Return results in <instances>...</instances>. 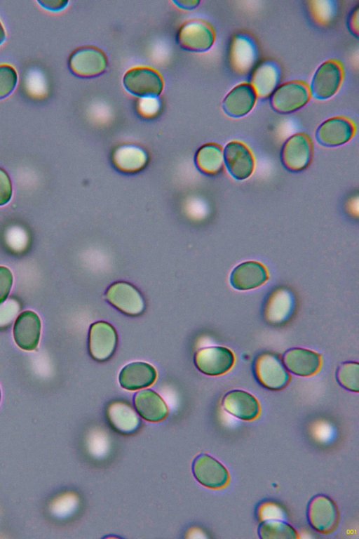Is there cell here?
I'll list each match as a JSON object with an SVG mask.
<instances>
[{
	"mask_svg": "<svg viewBox=\"0 0 359 539\" xmlns=\"http://www.w3.org/2000/svg\"><path fill=\"white\" fill-rule=\"evenodd\" d=\"M307 84L301 81H289L278 86L270 96L271 108L279 114L292 113L303 107L310 100Z\"/></svg>",
	"mask_w": 359,
	"mask_h": 539,
	"instance_id": "1",
	"label": "cell"
},
{
	"mask_svg": "<svg viewBox=\"0 0 359 539\" xmlns=\"http://www.w3.org/2000/svg\"><path fill=\"white\" fill-rule=\"evenodd\" d=\"M253 368L257 380L266 389L280 390L290 382V375L275 354L268 352L259 355Z\"/></svg>",
	"mask_w": 359,
	"mask_h": 539,
	"instance_id": "2",
	"label": "cell"
},
{
	"mask_svg": "<svg viewBox=\"0 0 359 539\" xmlns=\"http://www.w3.org/2000/svg\"><path fill=\"white\" fill-rule=\"evenodd\" d=\"M105 53L93 46H84L74 50L69 58V67L76 76L92 78L100 76L107 68Z\"/></svg>",
	"mask_w": 359,
	"mask_h": 539,
	"instance_id": "3",
	"label": "cell"
},
{
	"mask_svg": "<svg viewBox=\"0 0 359 539\" xmlns=\"http://www.w3.org/2000/svg\"><path fill=\"white\" fill-rule=\"evenodd\" d=\"M313 152L310 137L304 133H297L287 138L283 145L280 160L289 171L299 172L310 164Z\"/></svg>",
	"mask_w": 359,
	"mask_h": 539,
	"instance_id": "4",
	"label": "cell"
},
{
	"mask_svg": "<svg viewBox=\"0 0 359 539\" xmlns=\"http://www.w3.org/2000/svg\"><path fill=\"white\" fill-rule=\"evenodd\" d=\"M215 32L206 21L194 18L185 22L177 32V42L184 49L205 52L214 44Z\"/></svg>",
	"mask_w": 359,
	"mask_h": 539,
	"instance_id": "5",
	"label": "cell"
},
{
	"mask_svg": "<svg viewBox=\"0 0 359 539\" xmlns=\"http://www.w3.org/2000/svg\"><path fill=\"white\" fill-rule=\"evenodd\" d=\"M307 519L311 526L316 531L329 534L338 526V507L328 496L318 494L313 496L308 504Z\"/></svg>",
	"mask_w": 359,
	"mask_h": 539,
	"instance_id": "6",
	"label": "cell"
},
{
	"mask_svg": "<svg viewBox=\"0 0 359 539\" xmlns=\"http://www.w3.org/2000/svg\"><path fill=\"white\" fill-rule=\"evenodd\" d=\"M123 83L131 94L145 98L157 97L163 88V81L158 72L146 67L129 69L123 76Z\"/></svg>",
	"mask_w": 359,
	"mask_h": 539,
	"instance_id": "7",
	"label": "cell"
},
{
	"mask_svg": "<svg viewBox=\"0 0 359 539\" xmlns=\"http://www.w3.org/2000/svg\"><path fill=\"white\" fill-rule=\"evenodd\" d=\"M343 79V69L336 60L323 62L313 76L310 92L318 100L332 98L339 88Z\"/></svg>",
	"mask_w": 359,
	"mask_h": 539,
	"instance_id": "8",
	"label": "cell"
},
{
	"mask_svg": "<svg viewBox=\"0 0 359 539\" xmlns=\"http://www.w3.org/2000/svg\"><path fill=\"white\" fill-rule=\"evenodd\" d=\"M257 58V45L250 34L241 32L232 37L229 46V62L236 73L246 74L250 72Z\"/></svg>",
	"mask_w": 359,
	"mask_h": 539,
	"instance_id": "9",
	"label": "cell"
},
{
	"mask_svg": "<svg viewBox=\"0 0 359 539\" xmlns=\"http://www.w3.org/2000/svg\"><path fill=\"white\" fill-rule=\"evenodd\" d=\"M192 472L201 485L212 489L225 487L230 479L227 469L217 460L205 453L195 458Z\"/></svg>",
	"mask_w": 359,
	"mask_h": 539,
	"instance_id": "10",
	"label": "cell"
},
{
	"mask_svg": "<svg viewBox=\"0 0 359 539\" xmlns=\"http://www.w3.org/2000/svg\"><path fill=\"white\" fill-rule=\"evenodd\" d=\"M355 132V126L351 119L338 116L323 121L316 131V138L322 146L333 147L348 142Z\"/></svg>",
	"mask_w": 359,
	"mask_h": 539,
	"instance_id": "11",
	"label": "cell"
},
{
	"mask_svg": "<svg viewBox=\"0 0 359 539\" xmlns=\"http://www.w3.org/2000/svg\"><path fill=\"white\" fill-rule=\"evenodd\" d=\"M233 353L224 347H210L200 350L194 361L198 369L205 375L217 376L229 371L233 366Z\"/></svg>",
	"mask_w": 359,
	"mask_h": 539,
	"instance_id": "12",
	"label": "cell"
},
{
	"mask_svg": "<svg viewBox=\"0 0 359 539\" xmlns=\"http://www.w3.org/2000/svg\"><path fill=\"white\" fill-rule=\"evenodd\" d=\"M225 165L231 175L243 180L251 175L255 168V159L250 149L244 143L229 142L223 152Z\"/></svg>",
	"mask_w": 359,
	"mask_h": 539,
	"instance_id": "13",
	"label": "cell"
},
{
	"mask_svg": "<svg viewBox=\"0 0 359 539\" xmlns=\"http://www.w3.org/2000/svg\"><path fill=\"white\" fill-rule=\"evenodd\" d=\"M116 344V332L111 324L97 321L90 326L88 346L90 353L95 360L103 361L110 358Z\"/></svg>",
	"mask_w": 359,
	"mask_h": 539,
	"instance_id": "14",
	"label": "cell"
},
{
	"mask_svg": "<svg viewBox=\"0 0 359 539\" xmlns=\"http://www.w3.org/2000/svg\"><path fill=\"white\" fill-rule=\"evenodd\" d=\"M106 297L112 305L129 315H138L144 310L142 295L135 287L127 282L112 284L108 288Z\"/></svg>",
	"mask_w": 359,
	"mask_h": 539,
	"instance_id": "15",
	"label": "cell"
},
{
	"mask_svg": "<svg viewBox=\"0 0 359 539\" xmlns=\"http://www.w3.org/2000/svg\"><path fill=\"white\" fill-rule=\"evenodd\" d=\"M257 97L250 83L239 84L226 94L222 101V109L230 117H244L254 107Z\"/></svg>",
	"mask_w": 359,
	"mask_h": 539,
	"instance_id": "16",
	"label": "cell"
},
{
	"mask_svg": "<svg viewBox=\"0 0 359 539\" xmlns=\"http://www.w3.org/2000/svg\"><path fill=\"white\" fill-rule=\"evenodd\" d=\"M224 410L238 419L250 421L257 418L260 413L257 399L250 393L241 390L228 392L223 397Z\"/></svg>",
	"mask_w": 359,
	"mask_h": 539,
	"instance_id": "17",
	"label": "cell"
},
{
	"mask_svg": "<svg viewBox=\"0 0 359 539\" xmlns=\"http://www.w3.org/2000/svg\"><path fill=\"white\" fill-rule=\"evenodd\" d=\"M15 343L25 350H34L39 343L41 333V321L33 311L22 312L17 317L13 326Z\"/></svg>",
	"mask_w": 359,
	"mask_h": 539,
	"instance_id": "18",
	"label": "cell"
},
{
	"mask_svg": "<svg viewBox=\"0 0 359 539\" xmlns=\"http://www.w3.org/2000/svg\"><path fill=\"white\" fill-rule=\"evenodd\" d=\"M269 278L265 266L257 261H246L236 266L231 273L230 283L238 290L257 288Z\"/></svg>",
	"mask_w": 359,
	"mask_h": 539,
	"instance_id": "19",
	"label": "cell"
},
{
	"mask_svg": "<svg viewBox=\"0 0 359 539\" xmlns=\"http://www.w3.org/2000/svg\"><path fill=\"white\" fill-rule=\"evenodd\" d=\"M281 77L279 65L271 60L260 62L253 70L250 84L257 96L266 98L273 93L278 86Z\"/></svg>",
	"mask_w": 359,
	"mask_h": 539,
	"instance_id": "20",
	"label": "cell"
},
{
	"mask_svg": "<svg viewBox=\"0 0 359 539\" xmlns=\"http://www.w3.org/2000/svg\"><path fill=\"white\" fill-rule=\"evenodd\" d=\"M283 359L290 371L303 377L315 374L321 365L320 354L304 348L290 349L285 352Z\"/></svg>",
	"mask_w": 359,
	"mask_h": 539,
	"instance_id": "21",
	"label": "cell"
},
{
	"mask_svg": "<svg viewBox=\"0 0 359 539\" xmlns=\"http://www.w3.org/2000/svg\"><path fill=\"white\" fill-rule=\"evenodd\" d=\"M156 376V371L151 364L136 361L127 364L121 369L118 380L123 388L136 390L151 385Z\"/></svg>",
	"mask_w": 359,
	"mask_h": 539,
	"instance_id": "22",
	"label": "cell"
},
{
	"mask_svg": "<svg viewBox=\"0 0 359 539\" xmlns=\"http://www.w3.org/2000/svg\"><path fill=\"white\" fill-rule=\"evenodd\" d=\"M134 406L139 415L149 422H158L168 414L163 399L151 390L137 392L133 398Z\"/></svg>",
	"mask_w": 359,
	"mask_h": 539,
	"instance_id": "23",
	"label": "cell"
},
{
	"mask_svg": "<svg viewBox=\"0 0 359 539\" xmlns=\"http://www.w3.org/2000/svg\"><path fill=\"white\" fill-rule=\"evenodd\" d=\"M107 418L112 427L121 434L135 432L140 422L133 408L123 402L111 404L107 408Z\"/></svg>",
	"mask_w": 359,
	"mask_h": 539,
	"instance_id": "24",
	"label": "cell"
},
{
	"mask_svg": "<svg viewBox=\"0 0 359 539\" xmlns=\"http://www.w3.org/2000/svg\"><path fill=\"white\" fill-rule=\"evenodd\" d=\"M293 307L294 300L291 293L279 289L269 298L265 307V317L272 324H281L290 317Z\"/></svg>",
	"mask_w": 359,
	"mask_h": 539,
	"instance_id": "25",
	"label": "cell"
},
{
	"mask_svg": "<svg viewBox=\"0 0 359 539\" xmlns=\"http://www.w3.org/2000/svg\"><path fill=\"white\" fill-rule=\"evenodd\" d=\"M115 165L124 171H135L142 168L147 160L144 150L134 145H124L117 147L113 155Z\"/></svg>",
	"mask_w": 359,
	"mask_h": 539,
	"instance_id": "26",
	"label": "cell"
},
{
	"mask_svg": "<svg viewBox=\"0 0 359 539\" xmlns=\"http://www.w3.org/2000/svg\"><path fill=\"white\" fill-rule=\"evenodd\" d=\"M223 159V151L220 145L207 143L198 150L196 163L203 173L215 175L222 171Z\"/></svg>",
	"mask_w": 359,
	"mask_h": 539,
	"instance_id": "27",
	"label": "cell"
},
{
	"mask_svg": "<svg viewBox=\"0 0 359 539\" xmlns=\"http://www.w3.org/2000/svg\"><path fill=\"white\" fill-rule=\"evenodd\" d=\"M257 534L261 539H295L298 533L288 523L277 520L268 519L262 521L257 529Z\"/></svg>",
	"mask_w": 359,
	"mask_h": 539,
	"instance_id": "28",
	"label": "cell"
},
{
	"mask_svg": "<svg viewBox=\"0 0 359 539\" xmlns=\"http://www.w3.org/2000/svg\"><path fill=\"white\" fill-rule=\"evenodd\" d=\"M338 382L344 388L354 392L359 391V364L358 362L343 363L337 371Z\"/></svg>",
	"mask_w": 359,
	"mask_h": 539,
	"instance_id": "29",
	"label": "cell"
},
{
	"mask_svg": "<svg viewBox=\"0 0 359 539\" xmlns=\"http://www.w3.org/2000/svg\"><path fill=\"white\" fill-rule=\"evenodd\" d=\"M310 8L314 20L320 25H326L335 14V5L330 1L310 2Z\"/></svg>",
	"mask_w": 359,
	"mask_h": 539,
	"instance_id": "30",
	"label": "cell"
},
{
	"mask_svg": "<svg viewBox=\"0 0 359 539\" xmlns=\"http://www.w3.org/2000/svg\"><path fill=\"white\" fill-rule=\"evenodd\" d=\"M17 81L15 69L9 65H0V99L8 96L14 90Z\"/></svg>",
	"mask_w": 359,
	"mask_h": 539,
	"instance_id": "31",
	"label": "cell"
},
{
	"mask_svg": "<svg viewBox=\"0 0 359 539\" xmlns=\"http://www.w3.org/2000/svg\"><path fill=\"white\" fill-rule=\"evenodd\" d=\"M13 284V274L4 266H0V304L7 298Z\"/></svg>",
	"mask_w": 359,
	"mask_h": 539,
	"instance_id": "32",
	"label": "cell"
},
{
	"mask_svg": "<svg viewBox=\"0 0 359 539\" xmlns=\"http://www.w3.org/2000/svg\"><path fill=\"white\" fill-rule=\"evenodd\" d=\"M12 197V185L8 173L0 167V206L7 204Z\"/></svg>",
	"mask_w": 359,
	"mask_h": 539,
	"instance_id": "33",
	"label": "cell"
},
{
	"mask_svg": "<svg viewBox=\"0 0 359 539\" xmlns=\"http://www.w3.org/2000/svg\"><path fill=\"white\" fill-rule=\"evenodd\" d=\"M358 13H359V9H358V6H357L355 8L353 9L351 13H350L348 18V21H347V27L349 32L356 38L358 37V33H359Z\"/></svg>",
	"mask_w": 359,
	"mask_h": 539,
	"instance_id": "34",
	"label": "cell"
},
{
	"mask_svg": "<svg viewBox=\"0 0 359 539\" xmlns=\"http://www.w3.org/2000/svg\"><path fill=\"white\" fill-rule=\"evenodd\" d=\"M142 101L140 108L144 114H153L158 109V100L155 98H147Z\"/></svg>",
	"mask_w": 359,
	"mask_h": 539,
	"instance_id": "35",
	"label": "cell"
},
{
	"mask_svg": "<svg viewBox=\"0 0 359 539\" xmlns=\"http://www.w3.org/2000/svg\"><path fill=\"white\" fill-rule=\"evenodd\" d=\"M38 3L43 8L53 11H57L63 9L68 1L65 0H40Z\"/></svg>",
	"mask_w": 359,
	"mask_h": 539,
	"instance_id": "36",
	"label": "cell"
},
{
	"mask_svg": "<svg viewBox=\"0 0 359 539\" xmlns=\"http://www.w3.org/2000/svg\"><path fill=\"white\" fill-rule=\"evenodd\" d=\"M178 7L184 9H193L198 6L200 1L196 0H177L173 1Z\"/></svg>",
	"mask_w": 359,
	"mask_h": 539,
	"instance_id": "37",
	"label": "cell"
},
{
	"mask_svg": "<svg viewBox=\"0 0 359 539\" xmlns=\"http://www.w3.org/2000/svg\"><path fill=\"white\" fill-rule=\"evenodd\" d=\"M6 37V33L4 29V27L0 22V45L3 43Z\"/></svg>",
	"mask_w": 359,
	"mask_h": 539,
	"instance_id": "38",
	"label": "cell"
},
{
	"mask_svg": "<svg viewBox=\"0 0 359 539\" xmlns=\"http://www.w3.org/2000/svg\"><path fill=\"white\" fill-rule=\"evenodd\" d=\"M0 399H1V390H0Z\"/></svg>",
	"mask_w": 359,
	"mask_h": 539,
	"instance_id": "39",
	"label": "cell"
}]
</instances>
